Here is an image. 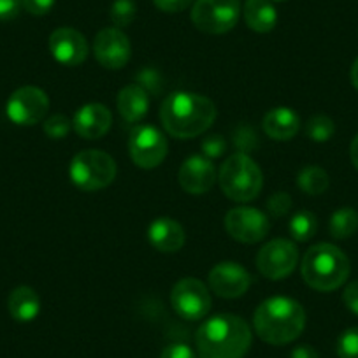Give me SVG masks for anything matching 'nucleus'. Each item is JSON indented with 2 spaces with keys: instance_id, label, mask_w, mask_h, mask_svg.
Returning <instances> with one entry per match:
<instances>
[{
  "instance_id": "obj_17",
  "label": "nucleus",
  "mask_w": 358,
  "mask_h": 358,
  "mask_svg": "<svg viewBox=\"0 0 358 358\" xmlns=\"http://www.w3.org/2000/svg\"><path fill=\"white\" fill-rule=\"evenodd\" d=\"M113 125V115L101 102L81 106L72 118V129L79 137L95 141L104 137Z\"/></svg>"
},
{
  "instance_id": "obj_35",
  "label": "nucleus",
  "mask_w": 358,
  "mask_h": 358,
  "mask_svg": "<svg viewBox=\"0 0 358 358\" xmlns=\"http://www.w3.org/2000/svg\"><path fill=\"white\" fill-rule=\"evenodd\" d=\"M22 6L30 15L44 16L53 9L55 0H22Z\"/></svg>"
},
{
  "instance_id": "obj_39",
  "label": "nucleus",
  "mask_w": 358,
  "mask_h": 358,
  "mask_svg": "<svg viewBox=\"0 0 358 358\" xmlns=\"http://www.w3.org/2000/svg\"><path fill=\"white\" fill-rule=\"evenodd\" d=\"M290 358H320L318 351L309 344H301V346L294 348L290 353Z\"/></svg>"
},
{
  "instance_id": "obj_24",
  "label": "nucleus",
  "mask_w": 358,
  "mask_h": 358,
  "mask_svg": "<svg viewBox=\"0 0 358 358\" xmlns=\"http://www.w3.org/2000/svg\"><path fill=\"white\" fill-rule=\"evenodd\" d=\"M358 230V213L353 208H341L330 216L329 232L334 239H348Z\"/></svg>"
},
{
  "instance_id": "obj_42",
  "label": "nucleus",
  "mask_w": 358,
  "mask_h": 358,
  "mask_svg": "<svg viewBox=\"0 0 358 358\" xmlns=\"http://www.w3.org/2000/svg\"><path fill=\"white\" fill-rule=\"evenodd\" d=\"M271 2H283V0H271Z\"/></svg>"
},
{
  "instance_id": "obj_25",
  "label": "nucleus",
  "mask_w": 358,
  "mask_h": 358,
  "mask_svg": "<svg viewBox=\"0 0 358 358\" xmlns=\"http://www.w3.org/2000/svg\"><path fill=\"white\" fill-rule=\"evenodd\" d=\"M288 230L292 234V239L297 243H308L315 237L318 230V220L311 211H299L292 216L288 223Z\"/></svg>"
},
{
  "instance_id": "obj_6",
  "label": "nucleus",
  "mask_w": 358,
  "mask_h": 358,
  "mask_svg": "<svg viewBox=\"0 0 358 358\" xmlns=\"http://www.w3.org/2000/svg\"><path fill=\"white\" fill-rule=\"evenodd\" d=\"M116 162L102 150L79 151L69 165L71 181L83 192L104 190L116 179Z\"/></svg>"
},
{
  "instance_id": "obj_13",
  "label": "nucleus",
  "mask_w": 358,
  "mask_h": 358,
  "mask_svg": "<svg viewBox=\"0 0 358 358\" xmlns=\"http://www.w3.org/2000/svg\"><path fill=\"white\" fill-rule=\"evenodd\" d=\"M94 53L102 67L109 71H120L129 64L132 57V46L122 29L108 27L95 36Z\"/></svg>"
},
{
  "instance_id": "obj_37",
  "label": "nucleus",
  "mask_w": 358,
  "mask_h": 358,
  "mask_svg": "<svg viewBox=\"0 0 358 358\" xmlns=\"http://www.w3.org/2000/svg\"><path fill=\"white\" fill-rule=\"evenodd\" d=\"M153 2L164 13H181L190 8L194 0H153Z\"/></svg>"
},
{
  "instance_id": "obj_22",
  "label": "nucleus",
  "mask_w": 358,
  "mask_h": 358,
  "mask_svg": "<svg viewBox=\"0 0 358 358\" xmlns=\"http://www.w3.org/2000/svg\"><path fill=\"white\" fill-rule=\"evenodd\" d=\"M8 309L16 322H34L41 313L39 294L30 287L15 288L8 299Z\"/></svg>"
},
{
  "instance_id": "obj_36",
  "label": "nucleus",
  "mask_w": 358,
  "mask_h": 358,
  "mask_svg": "<svg viewBox=\"0 0 358 358\" xmlns=\"http://www.w3.org/2000/svg\"><path fill=\"white\" fill-rule=\"evenodd\" d=\"M22 8V0H0V22L15 20Z\"/></svg>"
},
{
  "instance_id": "obj_3",
  "label": "nucleus",
  "mask_w": 358,
  "mask_h": 358,
  "mask_svg": "<svg viewBox=\"0 0 358 358\" xmlns=\"http://www.w3.org/2000/svg\"><path fill=\"white\" fill-rule=\"evenodd\" d=\"M253 327L264 343L285 346L297 339L306 327V311L292 297H271L262 302L253 315Z\"/></svg>"
},
{
  "instance_id": "obj_1",
  "label": "nucleus",
  "mask_w": 358,
  "mask_h": 358,
  "mask_svg": "<svg viewBox=\"0 0 358 358\" xmlns=\"http://www.w3.org/2000/svg\"><path fill=\"white\" fill-rule=\"evenodd\" d=\"M165 132L176 139L202 136L216 120V106L211 99L192 92H174L165 97L160 108Z\"/></svg>"
},
{
  "instance_id": "obj_5",
  "label": "nucleus",
  "mask_w": 358,
  "mask_h": 358,
  "mask_svg": "<svg viewBox=\"0 0 358 358\" xmlns=\"http://www.w3.org/2000/svg\"><path fill=\"white\" fill-rule=\"evenodd\" d=\"M222 192L236 202H250L264 188V174L248 153H234L223 162L218 174Z\"/></svg>"
},
{
  "instance_id": "obj_8",
  "label": "nucleus",
  "mask_w": 358,
  "mask_h": 358,
  "mask_svg": "<svg viewBox=\"0 0 358 358\" xmlns=\"http://www.w3.org/2000/svg\"><path fill=\"white\" fill-rule=\"evenodd\" d=\"M171 306L176 315L187 322H199L211 311V295L201 280L183 278L172 288Z\"/></svg>"
},
{
  "instance_id": "obj_9",
  "label": "nucleus",
  "mask_w": 358,
  "mask_h": 358,
  "mask_svg": "<svg viewBox=\"0 0 358 358\" xmlns=\"http://www.w3.org/2000/svg\"><path fill=\"white\" fill-rule=\"evenodd\" d=\"M50 111V99L39 86H22L9 97L6 115L15 125L32 127L46 118Z\"/></svg>"
},
{
  "instance_id": "obj_34",
  "label": "nucleus",
  "mask_w": 358,
  "mask_h": 358,
  "mask_svg": "<svg viewBox=\"0 0 358 358\" xmlns=\"http://www.w3.org/2000/svg\"><path fill=\"white\" fill-rule=\"evenodd\" d=\"M137 79H139L137 85L143 86L148 94H150V92L151 94H158V92H160V76H158L157 71H153V69H144V71H141Z\"/></svg>"
},
{
  "instance_id": "obj_38",
  "label": "nucleus",
  "mask_w": 358,
  "mask_h": 358,
  "mask_svg": "<svg viewBox=\"0 0 358 358\" xmlns=\"http://www.w3.org/2000/svg\"><path fill=\"white\" fill-rule=\"evenodd\" d=\"M343 301L351 313L358 315V281H351V283L344 288Z\"/></svg>"
},
{
  "instance_id": "obj_2",
  "label": "nucleus",
  "mask_w": 358,
  "mask_h": 358,
  "mask_svg": "<svg viewBox=\"0 0 358 358\" xmlns=\"http://www.w3.org/2000/svg\"><path fill=\"white\" fill-rule=\"evenodd\" d=\"M253 334L241 316L216 315L206 320L195 334L199 358H244Z\"/></svg>"
},
{
  "instance_id": "obj_32",
  "label": "nucleus",
  "mask_w": 358,
  "mask_h": 358,
  "mask_svg": "<svg viewBox=\"0 0 358 358\" xmlns=\"http://www.w3.org/2000/svg\"><path fill=\"white\" fill-rule=\"evenodd\" d=\"M234 143L237 144V148L241 150V153H248V151H253L257 148V134L251 127L241 125L237 127L236 134H234Z\"/></svg>"
},
{
  "instance_id": "obj_4",
  "label": "nucleus",
  "mask_w": 358,
  "mask_h": 358,
  "mask_svg": "<svg viewBox=\"0 0 358 358\" xmlns=\"http://www.w3.org/2000/svg\"><path fill=\"white\" fill-rule=\"evenodd\" d=\"M350 258L337 246L320 243L306 251L301 264L302 280L316 292H334L350 278Z\"/></svg>"
},
{
  "instance_id": "obj_31",
  "label": "nucleus",
  "mask_w": 358,
  "mask_h": 358,
  "mask_svg": "<svg viewBox=\"0 0 358 358\" xmlns=\"http://www.w3.org/2000/svg\"><path fill=\"white\" fill-rule=\"evenodd\" d=\"M202 153L209 160H216V158H222L227 151V141L223 139L218 134H211V136L204 137L201 143Z\"/></svg>"
},
{
  "instance_id": "obj_28",
  "label": "nucleus",
  "mask_w": 358,
  "mask_h": 358,
  "mask_svg": "<svg viewBox=\"0 0 358 358\" xmlns=\"http://www.w3.org/2000/svg\"><path fill=\"white\" fill-rule=\"evenodd\" d=\"M336 350L341 358H358V327H351L341 334Z\"/></svg>"
},
{
  "instance_id": "obj_23",
  "label": "nucleus",
  "mask_w": 358,
  "mask_h": 358,
  "mask_svg": "<svg viewBox=\"0 0 358 358\" xmlns=\"http://www.w3.org/2000/svg\"><path fill=\"white\" fill-rule=\"evenodd\" d=\"M297 185L304 194L308 195H322L325 194L329 188V174L325 169L318 167V165H308L299 172Z\"/></svg>"
},
{
  "instance_id": "obj_11",
  "label": "nucleus",
  "mask_w": 358,
  "mask_h": 358,
  "mask_svg": "<svg viewBox=\"0 0 358 358\" xmlns=\"http://www.w3.org/2000/svg\"><path fill=\"white\" fill-rule=\"evenodd\" d=\"M167 148L165 136L153 125H139L130 134V158L141 169H157L167 157Z\"/></svg>"
},
{
  "instance_id": "obj_10",
  "label": "nucleus",
  "mask_w": 358,
  "mask_h": 358,
  "mask_svg": "<svg viewBox=\"0 0 358 358\" xmlns=\"http://www.w3.org/2000/svg\"><path fill=\"white\" fill-rule=\"evenodd\" d=\"M299 262L297 244L290 239H273L264 244L257 255V267L271 281L285 280L294 273Z\"/></svg>"
},
{
  "instance_id": "obj_20",
  "label": "nucleus",
  "mask_w": 358,
  "mask_h": 358,
  "mask_svg": "<svg viewBox=\"0 0 358 358\" xmlns=\"http://www.w3.org/2000/svg\"><path fill=\"white\" fill-rule=\"evenodd\" d=\"M118 113L127 123H139L150 109V94L141 85L125 86L120 90L118 99H116Z\"/></svg>"
},
{
  "instance_id": "obj_29",
  "label": "nucleus",
  "mask_w": 358,
  "mask_h": 358,
  "mask_svg": "<svg viewBox=\"0 0 358 358\" xmlns=\"http://www.w3.org/2000/svg\"><path fill=\"white\" fill-rule=\"evenodd\" d=\"M72 129V122L65 115H53L44 122V134L50 139H64Z\"/></svg>"
},
{
  "instance_id": "obj_21",
  "label": "nucleus",
  "mask_w": 358,
  "mask_h": 358,
  "mask_svg": "<svg viewBox=\"0 0 358 358\" xmlns=\"http://www.w3.org/2000/svg\"><path fill=\"white\" fill-rule=\"evenodd\" d=\"M243 16L246 25L257 34H267L278 25V11L271 0H246Z\"/></svg>"
},
{
  "instance_id": "obj_16",
  "label": "nucleus",
  "mask_w": 358,
  "mask_h": 358,
  "mask_svg": "<svg viewBox=\"0 0 358 358\" xmlns=\"http://www.w3.org/2000/svg\"><path fill=\"white\" fill-rule=\"evenodd\" d=\"M179 187L190 195L208 194L216 181V169L204 155L187 158L178 172Z\"/></svg>"
},
{
  "instance_id": "obj_19",
  "label": "nucleus",
  "mask_w": 358,
  "mask_h": 358,
  "mask_svg": "<svg viewBox=\"0 0 358 358\" xmlns=\"http://www.w3.org/2000/svg\"><path fill=\"white\" fill-rule=\"evenodd\" d=\"M262 127L273 141H290L301 130V118L290 108H273L265 113Z\"/></svg>"
},
{
  "instance_id": "obj_12",
  "label": "nucleus",
  "mask_w": 358,
  "mask_h": 358,
  "mask_svg": "<svg viewBox=\"0 0 358 358\" xmlns=\"http://www.w3.org/2000/svg\"><path fill=\"white\" fill-rule=\"evenodd\" d=\"M225 229L232 239L243 244L260 243L271 230V222L265 213L257 208H234L225 216Z\"/></svg>"
},
{
  "instance_id": "obj_40",
  "label": "nucleus",
  "mask_w": 358,
  "mask_h": 358,
  "mask_svg": "<svg viewBox=\"0 0 358 358\" xmlns=\"http://www.w3.org/2000/svg\"><path fill=\"white\" fill-rule=\"evenodd\" d=\"M350 158H351V164L355 165V169L358 171V134L353 137L350 144Z\"/></svg>"
},
{
  "instance_id": "obj_27",
  "label": "nucleus",
  "mask_w": 358,
  "mask_h": 358,
  "mask_svg": "<svg viewBox=\"0 0 358 358\" xmlns=\"http://www.w3.org/2000/svg\"><path fill=\"white\" fill-rule=\"evenodd\" d=\"M137 6L134 0H115L109 9V18L116 29H125L136 20Z\"/></svg>"
},
{
  "instance_id": "obj_14",
  "label": "nucleus",
  "mask_w": 358,
  "mask_h": 358,
  "mask_svg": "<svg viewBox=\"0 0 358 358\" xmlns=\"http://www.w3.org/2000/svg\"><path fill=\"white\" fill-rule=\"evenodd\" d=\"M208 281L218 297L239 299L251 287V274L236 262H220L211 268Z\"/></svg>"
},
{
  "instance_id": "obj_7",
  "label": "nucleus",
  "mask_w": 358,
  "mask_h": 358,
  "mask_svg": "<svg viewBox=\"0 0 358 358\" xmlns=\"http://www.w3.org/2000/svg\"><path fill=\"white\" fill-rule=\"evenodd\" d=\"M241 11V0H197L190 18L201 32L222 36L237 25Z\"/></svg>"
},
{
  "instance_id": "obj_41",
  "label": "nucleus",
  "mask_w": 358,
  "mask_h": 358,
  "mask_svg": "<svg viewBox=\"0 0 358 358\" xmlns=\"http://www.w3.org/2000/svg\"><path fill=\"white\" fill-rule=\"evenodd\" d=\"M351 83H353L355 88L358 90V58L351 65Z\"/></svg>"
},
{
  "instance_id": "obj_33",
  "label": "nucleus",
  "mask_w": 358,
  "mask_h": 358,
  "mask_svg": "<svg viewBox=\"0 0 358 358\" xmlns=\"http://www.w3.org/2000/svg\"><path fill=\"white\" fill-rule=\"evenodd\" d=\"M160 358H197V353L188 344L172 343L164 348Z\"/></svg>"
},
{
  "instance_id": "obj_18",
  "label": "nucleus",
  "mask_w": 358,
  "mask_h": 358,
  "mask_svg": "<svg viewBox=\"0 0 358 358\" xmlns=\"http://www.w3.org/2000/svg\"><path fill=\"white\" fill-rule=\"evenodd\" d=\"M185 229L176 220L162 216L148 227V241L151 246L162 253H176L185 246Z\"/></svg>"
},
{
  "instance_id": "obj_30",
  "label": "nucleus",
  "mask_w": 358,
  "mask_h": 358,
  "mask_svg": "<svg viewBox=\"0 0 358 358\" xmlns=\"http://www.w3.org/2000/svg\"><path fill=\"white\" fill-rule=\"evenodd\" d=\"M292 206H294V201H292L290 195L287 192H276L268 197L267 201V211L268 215L274 216V218H281L287 213H290Z\"/></svg>"
},
{
  "instance_id": "obj_26",
  "label": "nucleus",
  "mask_w": 358,
  "mask_h": 358,
  "mask_svg": "<svg viewBox=\"0 0 358 358\" xmlns=\"http://www.w3.org/2000/svg\"><path fill=\"white\" fill-rule=\"evenodd\" d=\"M336 134V123L325 115H316L306 123V136L315 143H327Z\"/></svg>"
},
{
  "instance_id": "obj_15",
  "label": "nucleus",
  "mask_w": 358,
  "mask_h": 358,
  "mask_svg": "<svg viewBox=\"0 0 358 358\" xmlns=\"http://www.w3.org/2000/svg\"><path fill=\"white\" fill-rule=\"evenodd\" d=\"M50 51L55 60L67 67L81 65L88 57V41L79 30L60 27L50 36Z\"/></svg>"
}]
</instances>
